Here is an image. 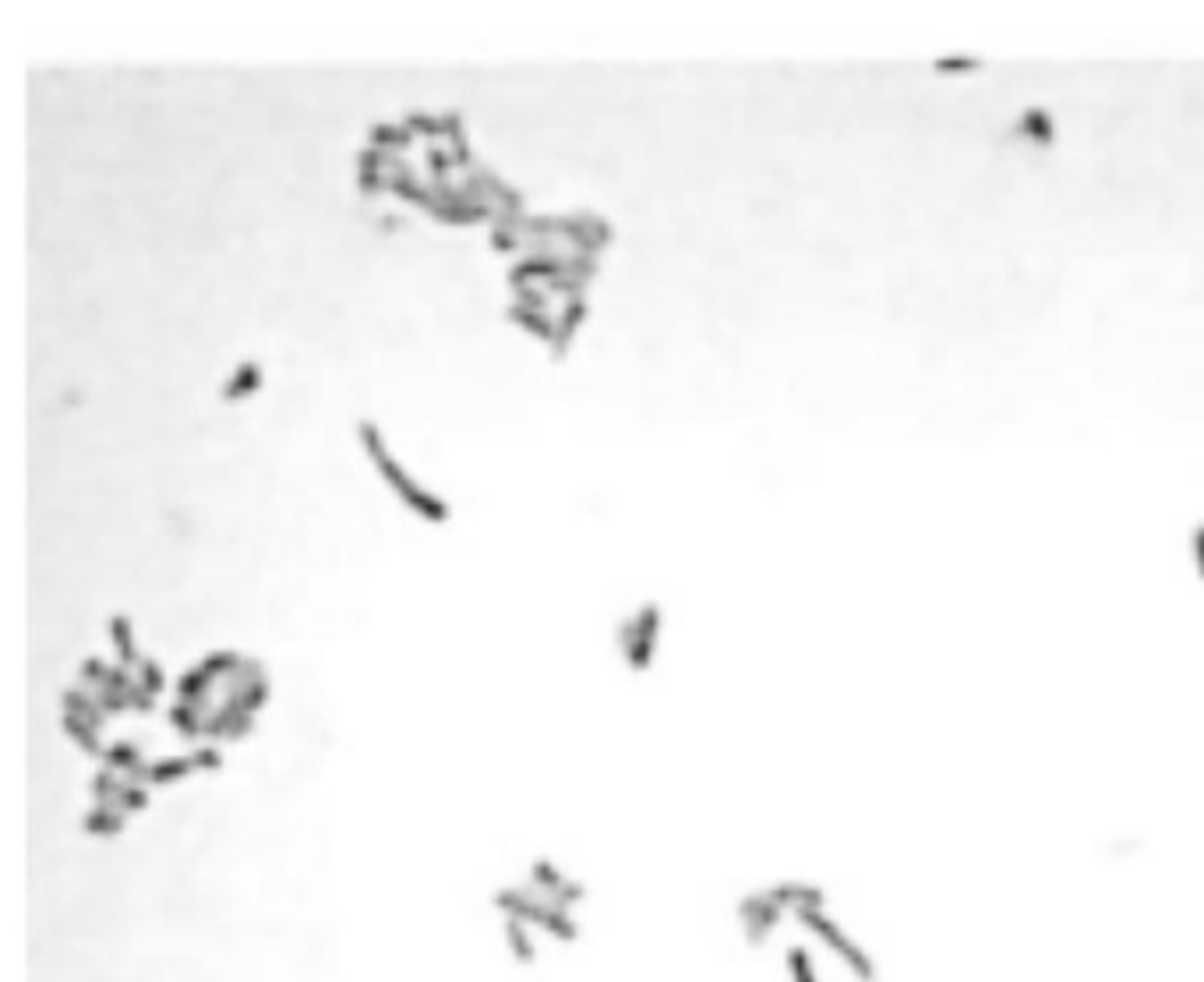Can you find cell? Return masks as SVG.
Instances as JSON below:
<instances>
[{"label": "cell", "mask_w": 1204, "mask_h": 982, "mask_svg": "<svg viewBox=\"0 0 1204 982\" xmlns=\"http://www.w3.org/2000/svg\"><path fill=\"white\" fill-rule=\"evenodd\" d=\"M110 672V661L100 658V654H89L86 661L78 664V685H89V690H100L103 679H107Z\"/></svg>", "instance_id": "7402d4cb"}, {"label": "cell", "mask_w": 1204, "mask_h": 982, "mask_svg": "<svg viewBox=\"0 0 1204 982\" xmlns=\"http://www.w3.org/2000/svg\"><path fill=\"white\" fill-rule=\"evenodd\" d=\"M134 679H139L142 690H149L152 696H160L166 690V682H170L166 679V668L156 658H142V664L134 668Z\"/></svg>", "instance_id": "ffe728a7"}, {"label": "cell", "mask_w": 1204, "mask_h": 982, "mask_svg": "<svg viewBox=\"0 0 1204 982\" xmlns=\"http://www.w3.org/2000/svg\"><path fill=\"white\" fill-rule=\"evenodd\" d=\"M491 908L499 912V918H523V923H531L537 929L541 923L544 908H547V897L537 894L531 883H499L491 891Z\"/></svg>", "instance_id": "8992f818"}, {"label": "cell", "mask_w": 1204, "mask_h": 982, "mask_svg": "<svg viewBox=\"0 0 1204 982\" xmlns=\"http://www.w3.org/2000/svg\"><path fill=\"white\" fill-rule=\"evenodd\" d=\"M107 640L113 654H118V664L124 668H139L145 654H139V643H134V622L131 615H124V611H113L107 619Z\"/></svg>", "instance_id": "30bf717a"}, {"label": "cell", "mask_w": 1204, "mask_h": 982, "mask_svg": "<svg viewBox=\"0 0 1204 982\" xmlns=\"http://www.w3.org/2000/svg\"><path fill=\"white\" fill-rule=\"evenodd\" d=\"M1021 128H1024V135H1028L1031 142L1049 145V139H1053V118L1045 110H1028L1021 118Z\"/></svg>", "instance_id": "44dd1931"}, {"label": "cell", "mask_w": 1204, "mask_h": 982, "mask_svg": "<svg viewBox=\"0 0 1204 982\" xmlns=\"http://www.w3.org/2000/svg\"><path fill=\"white\" fill-rule=\"evenodd\" d=\"M785 968L791 982H820L816 965H812V954L806 944H788L785 947Z\"/></svg>", "instance_id": "e0dca14e"}, {"label": "cell", "mask_w": 1204, "mask_h": 982, "mask_svg": "<svg viewBox=\"0 0 1204 982\" xmlns=\"http://www.w3.org/2000/svg\"><path fill=\"white\" fill-rule=\"evenodd\" d=\"M216 685H219V679L205 668L202 661H198V664H192V668H184L181 675H177L174 693H177V700L195 703V707H202V711H213Z\"/></svg>", "instance_id": "52a82bcc"}, {"label": "cell", "mask_w": 1204, "mask_h": 982, "mask_svg": "<svg viewBox=\"0 0 1204 982\" xmlns=\"http://www.w3.org/2000/svg\"><path fill=\"white\" fill-rule=\"evenodd\" d=\"M526 883L534 887L537 894H544L547 901L576 908L587 901V883L579 880L576 873H569L562 862H555L552 855H534L526 862Z\"/></svg>", "instance_id": "277c9868"}, {"label": "cell", "mask_w": 1204, "mask_h": 982, "mask_svg": "<svg viewBox=\"0 0 1204 982\" xmlns=\"http://www.w3.org/2000/svg\"><path fill=\"white\" fill-rule=\"evenodd\" d=\"M60 707H65V714H75V717H86L89 725H96L103 732V725L110 721L107 711L100 707V696L96 690H89V685H68L65 693H60Z\"/></svg>", "instance_id": "7c38bea8"}, {"label": "cell", "mask_w": 1204, "mask_h": 982, "mask_svg": "<svg viewBox=\"0 0 1204 982\" xmlns=\"http://www.w3.org/2000/svg\"><path fill=\"white\" fill-rule=\"evenodd\" d=\"M187 753H192L195 767L198 770H209V774L223 767V749H219V743H195L192 749H187Z\"/></svg>", "instance_id": "603a6c76"}, {"label": "cell", "mask_w": 1204, "mask_h": 982, "mask_svg": "<svg viewBox=\"0 0 1204 982\" xmlns=\"http://www.w3.org/2000/svg\"><path fill=\"white\" fill-rule=\"evenodd\" d=\"M198 774L192 753H174V756H156L149 760V785L160 788V785H177V781Z\"/></svg>", "instance_id": "5bb4252c"}, {"label": "cell", "mask_w": 1204, "mask_h": 982, "mask_svg": "<svg viewBox=\"0 0 1204 982\" xmlns=\"http://www.w3.org/2000/svg\"><path fill=\"white\" fill-rule=\"evenodd\" d=\"M60 728H65V735H68L71 743H75L86 756L103 760V753H107V743H103V732H100L96 725H89L86 717L60 714Z\"/></svg>", "instance_id": "4fadbf2b"}, {"label": "cell", "mask_w": 1204, "mask_h": 982, "mask_svg": "<svg viewBox=\"0 0 1204 982\" xmlns=\"http://www.w3.org/2000/svg\"><path fill=\"white\" fill-rule=\"evenodd\" d=\"M1140 849H1145V844H1140L1137 838H1116V841L1106 844V855L1109 859H1127V855H1137Z\"/></svg>", "instance_id": "d4e9b609"}, {"label": "cell", "mask_w": 1204, "mask_h": 982, "mask_svg": "<svg viewBox=\"0 0 1204 982\" xmlns=\"http://www.w3.org/2000/svg\"><path fill=\"white\" fill-rule=\"evenodd\" d=\"M149 802H152V785H142V781H124V788H121V796H118V806L128 813V817H134V813H142V809H149Z\"/></svg>", "instance_id": "d6986e66"}, {"label": "cell", "mask_w": 1204, "mask_h": 982, "mask_svg": "<svg viewBox=\"0 0 1204 982\" xmlns=\"http://www.w3.org/2000/svg\"><path fill=\"white\" fill-rule=\"evenodd\" d=\"M205 714L209 711H202V707L174 700L170 711H166V721H170L174 732H181L184 738H205Z\"/></svg>", "instance_id": "9a60e30c"}, {"label": "cell", "mask_w": 1204, "mask_h": 982, "mask_svg": "<svg viewBox=\"0 0 1204 982\" xmlns=\"http://www.w3.org/2000/svg\"><path fill=\"white\" fill-rule=\"evenodd\" d=\"M661 626H664V611L658 601H643L632 615L618 622L615 643H618L622 661H626L632 672H647L653 658H658Z\"/></svg>", "instance_id": "3957f363"}, {"label": "cell", "mask_w": 1204, "mask_h": 982, "mask_svg": "<svg viewBox=\"0 0 1204 982\" xmlns=\"http://www.w3.org/2000/svg\"><path fill=\"white\" fill-rule=\"evenodd\" d=\"M770 894H774L791 915H795L798 908H827V891L809 880H777L770 883Z\"/></svg>", "instance_id": "ba28073f"}, {"label": "cell", "mask_w": 1204, "mask_h": 982, "mask_svg": "<svg viewBox=\"0 0 1204 982\" xmlns=\"http://www.w3.org/2000/svg\"><path fill=\"white\" fill-rule=\"evenodd\" d=\"M128 827V813H124L118 802H92V806L82 813V831L92 834V838H118Z\"/></svg>", "instance_id": "9c48e42d"}, {"label": "cell", "mask_w": 1204, "mask_h": 982, "mask_svg": "<svg viewBox=\"0 0 1204 982\" xmlns=\"http://www.w3.org/2000/svg\"><path fill=\"white\" fill-rule=\"evenodd\" d=\"M357 439H361V446L367 449V457L375 460V467L382 470L389 488H393L399 499H403L410 510L420 516V520H428V523H446L449 520V505L442 502L438 495H431L425 484H417L393 457H389V449H385L382 435H378L375 421H361V425H357Z\"/></svg>", "instance_id": "6da1fadb"}, {"label": "cell", "mask_w": 1204, "mask_h": 982, "mask_svg": "<svg viewBox=\"0 0 1204 982\" xmlns=\"http://www.w3.org/2000/svg\"><path fill=\"white\" fill-rule=\"evenodd\" d=\"M502 944L509 950V958L516 965H534L541 947H537L534 926L523 923V918H502Z\"/></svg>", "instance_id": "8fae6325"}, {"label": "cell", "mask_w": 1204, "mask_h": 982, "mask_svg": "<svg viewBox=\"0 0 1204 982\" xmlns=\"http://www.w3.org/2000/svg\"><path fill=\"white\" fill-rule=\"evenodd\" d=\"M795 918L809 929L812 936H820L823 944H827L833 954L844 961V968H848L855 979H859V982H880V968H876L873 954L848 933V929L838 923V918L827 915V908H798Z\"/></svg>", "instance_id": "7a4b0ae2"}, {"label": "cell", "mask_w": 1204, "mask_h": 982, "mask_svg": "<svg viewBox=\"0 0 1204 982\" xmlns=\"http://www.w3.org/2000/svg\"><path fill=\"white\" fill-rule=\"evenodd\" d=\"M788 908L777 901L774 894H770V887H756V891H745L742 897L735 901V918L738 926H742V936L745 944H767L770 933L785 923Z\"/></svg>", "instance_id": "5b68a950"}, {"label": "cell", "mask_w": 1204, "mask_h": 982, "mask_svg": "<svg viewBox=\"0 0 1204 982\" xmlns=\"http://www.w3.org/2000/svg\"><path fill=\"white\" fill-rule=\"evenodd\" d=\"M124 774H118V770L113 767H96L92 770V778H89V796H92V802H118V796H121V788H124Z\"/></svg>", "instance_id": "2e32d148"}, {"label": "cell", "mask_w": 1204, "mask_h": 982, "mask_svg": "<svg viewBox=\"0 0 1204 982\" xmlns=\"http://www.w3.org/2000/svg\"><path fill=\"white\" fill-rule=\"evenodd\" d=\"M939 71H975L978 60H965V57H950L947 65H936Z\"/></svg>", "instance_id": "484cf974"}, {"label": "cell", "mask_w": 1204, "mask_h": 982, "mask_svg": "<svg viewBox=\"0 0 1204 982\" xmlns=\"http://www.w3.org/2000/svg\"><path fill=\"white\" fill-rule=\"evenodd\" d=\"M1190 558H1193V569H1198V576L1204 579V523L1198 520L1190 526Z\"/></svg>", "instance_id": "cb8c5ba5"}, {"label": "cell", "mask_w": 1204, "mask_h": 982, "mask_svg": "<svg viewBox=\"0 0 1204 982\" xmlns=\"http://www.w3.org/2000/svg\"><path fill=\"white\" fill-rule=\"evenodd\" d=\"M262 386V368L255 364V361H245L234 372V378H230V386L223 389V396L227 399H240V396H248V393H255V389Z\"/></svg>", "instance_id": "ac0fdd59"}]
</instances>
